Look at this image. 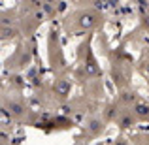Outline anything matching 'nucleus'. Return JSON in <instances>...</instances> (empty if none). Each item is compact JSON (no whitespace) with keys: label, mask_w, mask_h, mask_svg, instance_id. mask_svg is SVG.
Returning a JSON list of instances; mask_svg holds the SVG:
<instances>
[{"label":"nucleus","mask_w":149,"mask_h":145,"mask_svg":"<svg viewBox=\"0 0 149 145\" xmlns=\"http://www.w3.org/2000/svg\"><path fill=\"white\" fill-rule=\"evenodd\" d=\"M104 25V13L93 6H81L62 19V30L70 36L93 34Z\"/></svg>","instance_id":"f257e3e1"},{"label":"nucleus","mask_w":149,"mask_h":145,"mask_svg":"<svg viewBox=\"0 0 149 145\" xmlns=\"http://www.w3.org/2000/svg\"><path fill=\"white\" fill-rule=\"evenodd\" d=\"M72 76H74V79L81 81V85L102 77L100 62L95 57V51H93V34H87V38L77 45L76 64L72 68Z\"/></svg>","instance_id":"f03ea898"},{"label":"nucleus","mask_w":149,"mask_h":145,"mask_svg":"<svg viewBox=\"0 0 149 145\" xmlns=\"http://www.w3.org/2000/svg\"><path fill=\"white\" fill-rule=\"evenodd\" d=\"M2 109H4V115H8L13 123H19V124H30L34 119V111L26 104V100L23 96L15 94V92L4 94Z\"/></svg>","instance_id":"7ed1b4c3"},{"label":"nucleus","mask_w":149,"mask_h":145,"mask_svg":"<svg viewBox=\"0 0 149 145\" xmlns=\"http://www.w3.org/2000/svg\"><path fill=\"white\" fill-rule=\"evenodd\" d=\"M109 66H111V70H109V74H111V81H113V85L117 87V91H119V89L130 87L132 70H134L132 62L128 60L123 53L113 51V53H109Z\"/></svg>","instance_id":"20e7f679"},{"label":"nucleus","mask_w":149,"mask_h":145,"mask_svg":"<svg viewBox=\"0 0 149 145\" xmlns=\"http://www.w3.org/2000/svg\"><path fill=\"white\" fill-rule=\"evenodd\" d=\"M47 60H49V68L53 72V76L70 72L68 62H66V55L62 51L61 36H58V32L55 28H51L47 32Z\"/></svg>","instance_id":"39448f33"},{"label":"nucleus","mask_w":149,"mask_h":145,"mask_svg":"<svg viewBox=\"0 0 149 145\" xmlns=\"http://www.w3.org/2000/svg\"><path fill=\"white\" fill-rule=\"evenodd\" d=\"M32 58H34L32 45H30L25 38V40L19 42V45L13 49L11 57L6 58V70H10V72H13V74H19V72L26 70L32 64Z\"/></svg>","instance_id":"423d86ee"},{"label":"nucleus","mask_w":149,"mask_h":145,"mask_svg":"<svg viewBox=\"0 0 149 145\" xmlns=\"http://www.w3.org/2000/svg\"><path fill=\"white\" fill-rule=\"evenodd\" d=\"M108 124L109 123L102 117L100 111H93V113H89V115L85 117L83 124H81V134H83V138L87 139V142L98 139L100 136L106 132Z\"/></svg>","instance_id":"0eeeda50"},{"label":"nucleus","mask_w":149,"mask_h":145,"mask_svg":"<svg viewBox=\"0 0 149 145\" xmlns=\"http://www.w3.org/2000/svg\"><path fill=\"white\" fill-rule=\"evenodd\" d=\"M74 76H70V72L66 74H58L53 77V85H51V96L55 102L58 104H66L70 102L72 96V87H74Z\"/></svg>","instance_id":"6e6552de"},{"label":"nucleus","mask_w":149,"mask_h":145,"mask_svg":"<svg viewBox=\"0 0 149 145\" xmlns=\"http://www.w3.org/2000/svg\"><path fill=\"white\" fill-rule=\"evenodd\" d=\"M113 124H115V128L119 130V134H127V132L134 130V128L138 126L140 119L136 117V113L132 111V108H123Z\"/></svg>","instance_id":"1a4fd4ad"},{"label":"nucleus","mask_w":149,"mask_h":145,"mask_svg":"<svg viewBox=\"0 0 149 145\" xmlns=\"http://www.w3.org/2000/svg\"><path fill=\"white\" fill-rule=\"evenodd\" d=\"M140 98H142V96H140L134 89H130V87L119 89V91H117V94H115V100H117V104H119L121 108H132V105H134Z\"/></svg>","instance_id":"9d476101"},{"label":"nucleus","mask_w":149,"mask_h":145,"mask_svg":"<svg viewBox=\"0 0 149 145\" xmlns=\"http://www.w3.org/2000/svg\"><path fill=\"white\" fill-rule=\"evenodd\" d=\"M121 109H123V108H121V105L117 104V100L113 98V100L106 102V104L102 105V108H100V113H102V117H104L109 124H113V123H115V119L119 117Z\"/></svg>","instance_id":"9b49d317"},{"label":"nucleus","mask_w":149,"mask_h":145,"mask_svg":"<svg viewBox=\"0 0 149 145\" xmlns=\"http://www.w3.org/2000/svg\"><path fill=\"white\" fill-rule=\"evenodd\" d=\"M2 44H8V42H15L19 38H23V28H21V21L15 23V25H6L2 26Z\"/></svg>","instance_id":"f8f14e48"},{"label":"nucleus","mask_w":149,"mask_h":145,"mask_svg":"<svg viewBox=\"0 0 149 145\" xmlns=\"http://www.w3.org/2000/svg\"><path fill=\"white\" fill-rule=\"evenodd\" d=\"M132 111L136 113V117L140 119V123H147L149 124V98H140L134 105Z\"/></svg>","instance_id":"ddd939ff"},{"label":"nucleus","mask_w":149,"mask_h":145,"mask_svg":"<svg viewBox=\"0 0 149 145\" xmlns=\"http://www.w3.org/2000/svg\"><path fill=\"white\" fill-rule=\"evenodd\" d=\"M140 72L149 79V45L143 47V51H142V57H140Z\"/></svg>","instance_id":"4468645a"},{"label":"nucleus","mask_w":149,"mask_h":145,"mask_svg":"<svg viewBox=\"0 0 149 145\" xmlns=\"http://www.w3.org/2000/svg\"><path fill=\"white\" fill-rule=\"evenodd\" d=\"M134 145H149V132H138V134L130 136Z\"/></svg>","instance_id":"2eb2a0df"},{"label":"nucleus","mask_w":149,"mask_h":145,"mask_svg":"<svg viewBox=\"0 0 149 145\" xmlns=\"http://www.w3.org/2000/svg\"><path fill=\"white\" fill-rule=\"evenodd\" d=\"M108 145H134V143H132V139H130V138H127L125 134H119L115 139H111V142H109Z\"/></svg>","instance_id":"dca6fc26"},{"label":"nucleus","mask_w":149,"mask_h":145,"mask_svg":"<svg viewBox=\"0 0 149 145\" xmlns=\"http://www.w3.org/2000/svg\"><path fill=\"white\" fill-rule=\"evenodd\" d=\"M74 4H79V6H91V2H95V0H72Z\"/></svg>","instance_id":"f3484780"},{"label":"nucleus","mask_w":149,"mask_h":145,"mask_svg":"<svg viewBox=\"0 0 149 145\" xmlns=\"http://www.w3.org/2000/svg\"><path fill=\"white\" fill-rule=\"evenodd\" d=\"M147 98H149V79H147Z\"/></svg>","instance_id":"a211bd4d"}]
</instances>
